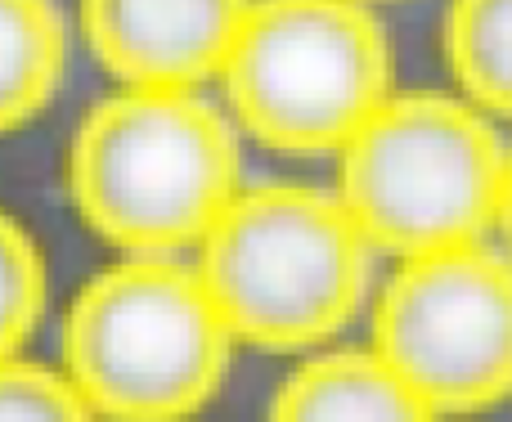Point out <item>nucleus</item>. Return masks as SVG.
Wrapping results in <instances>:
<instances>
[{
	"instance_id": "1",
	"label": "nucleus",
	"mask_w": 512,
	"mask_h": 422,
	"mask_svg": "<svg viewBox=\"0 0 512 422\" xmlns=\"http://www.w3.org/2000/svg\"><path fill=\"white\" fill-rule=\"evenodd\" d=\"M239 131L198 90H117L81 117L68 194L104 243L131 256L198 247L239 198Z\"/></svg>"
},
{
	"instance_id": "2",
	"label": "nucleus",
	"mask_w": 512,
	"mask_h": 422,
	"mask_svg": "<svg viewBox=\"0 0 512 422\" xmlns=\"http://www.w3.org/2000/svg\"><path fill=\"white\" fill-rule=\"evenodd\" d=\"M333 162V194L373 256L409 261L495 234L508 144L463 95L391 90Z\"/></svg>"
},
{
	"instance_id": "3",
	"label": "nucleus",
	"mask_w": 512,
	"mask_h": 422,
	"mask_svg": "<svg viewBox=\"0 0 512 422\" xmlns=\"http://www.w3.org/2000/svg\"><path fill=\"white\" fill-rule=\"evenodd\" d=\"M198 279L234 342L324 351L369 301L373 247L333 189H239L198 243Z\"/></svg>"
},
{
	"instance_id": "4",
	"label": "nucleus",
	"mask_w": 512,
	"mask_h": 422,
	"mask_svg": "<svg viewBox=\"0 0 512 422\" xmlns=\"http://www.w3.org/2000/svg\"><path fill=\"white\" fill-rule=\"evenodd\" d=\"M234 337L194 265L131 256L63 319V378L99 422H189L216 400Z\"/></svg>"
},
{
	"instance_id": "5",
	"label": "nucleus",
	"mask_w": 512,
	"mask_h": 422,
	"mask_svg": "<svg viewBox=\"0 0 512 422\" xmlns=\"http://www.w3.org/2000/svg\"><path fill=\"white\" fill-rule=\"evenodd\" d=\"M234 131L333 158L391 95V41L364 0H252L221 68Z\"/></svg>"
},
{
	"instance_id": "6",
	"label": "nucleus",
	"mask_w": 512,
	"mask_h": 422,
	"mask_svg": "<svg viewBox=\"0 0 512 422\" xmlns=\"http://www.w3.org/2000/svg\"><path fill=\"white\" fill-rule=\"evenodd\" d=\"M369 351L436 418H477L512 396V256L472 243L396 261L373 297Z\"/></svg>"
},
{
	"instance_id": "7",
	"label": "nucleus",
	"mask_w": 512,
	"mask_h": 422,
	"mask_svg": "<svg viewBox=\"0 0 512 422\" xmlns=\"http://www.w3.org/2000/svg\"><path fill=\"white\" fill-rule=\"evenodd\" d=\"M252 0H81V36L126 90H198L221 77Z\"/></svg>"
},
{
	"instance_id": "8",
	"label": "nucleus",
	"mask_w": 512,
	"mask_h": 422,
	"mask_svg": "<svg viewBox=\"0 0 512 422\" xmlns=\"http://www.w3.org/2000/svg\"><path fill=\"white\" fill-rule=\"evenodd\" d=\"M265 422H441L369 346H324L279 382Z\"/></svg>"
},
{
	"instance_id": "9",
	"label": "nucleus",
	"mask_w": 512,
	"mask_h": 422,
	"mask_svg": "<svg viewBox=\"0 0 512 422\" xmlns=\"http://www.w3.org/2000/svg\"><path fill=\"white\" fill-rule=\"evenodd\" d=\"M63 14L54 0H0V131L32 122L63 77Z\"/></svg>"
},
{
	"instance_id": "10",
	"label": "nucleus",
	"mask_w": 512,
	"mask_h": 422,
	"mask_svg": "<svg viewBox=\"0 0 512 422\" xmlns=\"http://www.w3.org/2000/svg\"><path fill=\"white\" fill-rule=\"evenodd\" d=\"M445 63L459 86L454 95L490 122H512V0H450Z\"/></svg>"
},
{
	"instance_id": "11",
	"label": "nucleus",
	"mask_w": 512,
	"mask_h": 422,
	"mask_svg": "<svg viewBox=\"0 0 512 422\" xmlns=\"http://www.w3.org/2000/svg\"><path fill=\"white\" fill-rule=\"evenodd\" d=\"M45 310V261L14 216L0 211V360H14Z\"/></svg>"
},
{
	"instance_id": "12",
	"label": "nucleus",
	"mask_w": 512,
	"mask_h": 422,
	"mask_svg": "<svg viewBox=\"0 0 512 422\" xmlns=\"http://www.w3.org/2000/svg\"><path fill=\"white\" fill-rule=\"evenodd\" d=\"M0 422H99L63 373L0 360Z\"/></svg>"
},
{
	"instance_id": "13",
	"label": "nucleus",
	"mask_w": 512,
	"mask_h": 422,
	"mask_svg": "<svg viewBox=\"0 0 512 422\" xmlns=\"http://www.w3.org/2000/svg\"><path fill=\"white\" fill-rule=\"evenodd\" d=\"M495 234L504 238V252L512 256V149H508V171H504V194H499V216H495Z\"/></svg>"
},
{
	"instance_id": "14",
	"label": "nucleus",
	"mask_w": 512,
	"mask_h": 422,
	"mask_svg": "<svg viewBox=\"0 0 512 422\" xmlns=\"http://www.w3.org/2000/svg\"><path fill=\"white\" fill-rule=\"evenodd\" d=\"M364 5H373V0H364Z\"/></svg>"
}]
</instances>
